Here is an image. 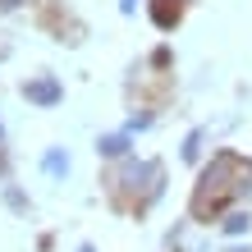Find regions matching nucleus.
<instances>
[{
    "mask_svg": "<svg viewBox=\"0 0 252 252\" xmlns=\"http://www.w3.org/2000/svg\"><path fill=\"white\" fill-rule=\"evenodd\" d=\"M23 96L37 101V106H55V101H60V83H55V78H32L23 87Z\"/></svg>",
    "mask_w": 252,
    "mask_h": 252,
    "instance_id": "nucleus-1",
    "label": "nucleus"
},
{
    "mask_svg": "<svg viewBox=\"0 0 252 252\" xmlns=\"http://www.w3.org/2000/svg\"><path fill=\"white\" fill-rule=\"evenodd\" d=\"M152 19H156V28H170L174 19H179V0H156V5H152Z\"/></svg>",
    "mask_w": 252,
    "mask_h": 252,
    "instance_id": "nucleus-2",
    "label": "nucleus"
},
{
    "mask_svg": "<svg viewBox=\"0 0 252 252\" xmlns=\"http://www.w3.org/2000/svg\"><path fill=\"white\" fill-rule=\"evenodd\" d=\"M96 152H101V156H124V152H128V138H124V133H110V138L96 142Z\"/></svg>",
    "mask_w": 252,
    "mask_h": 252,
    "instance_id": "nucleus-3",
    "label": "nucleus"
},
{
    "mask_svg": "<svg viewBox=\"0 0 252 252\" xmlns=\"http://www.w3.org/2000/svg\"><path fill=\"white\" fill-rule=\"evenodd\" d=\"M41 165H46V174H64V170H69V156H64V152H46Z\"/></svg>",
    "mask_w": 252,
    "mask_h": 252,
    "instance_id": "nucleus-4",
    "label": "nucleus"
},
{
    "mask_svg": "<svg viewBox=\"0 0 252 252\" xmlns=\"http://www.w3.org/2000/svg\"><path fill=\"white\" fill-rule=\"evenodd\" d=\"M248 229V216H229L225 220V234H243Z\"/></svg>",
    "mask_w": 252,
    "mask_h": 252,
    "instance_id": "nucleus-5",
    "label": "nucleus"
},
{
    "mask_svg": "<svg viewBox=\"0 0 252 252\" xmlns=\"http://www.w3.org/2000/svg\"><path fill=\"white\" fill-rule=\"evenodd\" d=\"M78 252H92V248H78Z\"/></svg>",
    "mask_w": 252,
    "mask_h": 252,
    "instance_id": "nucleus-6",
    "label": "nucleus"
}]
</instances>
